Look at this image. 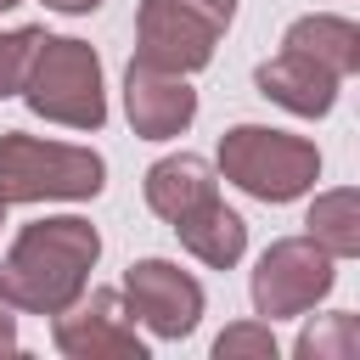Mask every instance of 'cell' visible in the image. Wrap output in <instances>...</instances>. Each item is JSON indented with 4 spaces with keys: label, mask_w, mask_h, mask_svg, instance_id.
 I'll return each instance as SVG.
<instances>
[{
    "label": "cell",
    "mask_w": 360,
    "mask_h": 360,
    "mask_svg": "<svg viewBox=\"0 0 360 360\" xmlns=\"http://www.w3.org/2000/svg\"><path fill=\"white\" fill-rule=\"evenodd\" d=\"M174 236H180V248H186L191 259H202L208 270H231V264L248 253V219H242L236 208H225L219 197L186 208V214L174 219Z\"/></svg>",
    "instance_id": "11"
},
{
    "label": "cell",
    "mask_w": 360,
    "mask_h": 360,
    "mask_svg": "<svg viewBox=\"0 0 360 360\" xmlns=\"http://www.w3.org/2000/svg\"><path fill=\"white\" fill-rule=\"evenodd\" d=\"M276 332L270 321H236L214 338V360H276Z\"/></svg>",
    "instance_id": "16"
},
{
    "label": "cell",
    "mask_w": 360,
    "mask_h": 360,
    "mask_svg": "<svg viewBox=\"0 0 360 360\" xmlns=\"http://www.w3.org/2000/svg\"><path fill=\"white\" fill-rule=\"evenodd\" d=\"M22 101L45 124L101 129L107 124V84H101L96 45H84L73 34H45L39 51H34V68L22 79Z\"/></svg>",
    "instance_id": "4"
},
{
    "label": "cell",
    "mask_w": 360,
    "mask_h": 360,
    "mask_svg": "<svg viewBox=\"0 0 360 360\" xmlns=\"http://www.w3.org/2000/svg\"><path fill=\"white\" fill-rule=\"evenodd\" d=\"M338 287V259L309 242V236H281L259 253L253 276H248V292H253V315L259 321H287V315H304L315 309L326 292Z\"/></svg>",
    "instance_id": "6"
},
{
    "label": "cell",
    "mask_w": 360,
    "mask_h": 360,
    "mask_svg": "<svg viewBox=\"0 0 360 360\" xmlns=\"http://www.w3.org/2000/svg\"><path fill=\"white\" fill-rule=\"evenodd\" d=\"M236 0H141L135 11V62L197 73L214 62L219 34L231 28Z\"/></svg>",
    "instance_id": "5"
},
{
    "label": "cell",
    "mask_w": 360,
    "mask_h": 360,
    "mask_svg": "<svg viewBox=\"0 0 360 360\" xmlns=\"http://www.w3.org/2000/svg\"><path fill=\"white\" fill-rule=\"evenodd\" d=\"M0 354H17V309L0 298Z\"/></svg>",
    "instance_id": "18"
},
{
    "label": "cell",
    "mask_w": 360,
    "mask_h": 360,
    "mask_svg": "<svg viewBox=\"0 0 360 360\" xmlns=\"http://www.w3.org/2000/svg\"><path fill=\"white\" fill-rule=\"evenodd\" d=\"M101 259V236L79 214H45L17 231V242L0 259V298L17 315H56L68 309Z\"/></svg>",
    "instance_id": "1"
},
{
    "label": "cell",
    "mask_w": 360,
    "mask_h": 360,
    "mask_svg": "<svg viewBox=\"0 0 360 360\" xmlns=\"http://www.w3.org/2000/svg\"><path fill=\"white\" fill-rule=\"evenodd\" d=\"M141 191H146V208H152L158 219H169V225H174L186 208H197V202L219 197V180H214V169H208L202 158L174 152V158H158V163L146 169Z\"/></svg>",
    "instance_id": "12"
},
{
    "label": "cell",
    "mask_w": 360,
    "mask_h": 360,
    "mask_svg": "<svg viewBox=\"0 0 360 360\" xmlns=\"http://www.w3.org/2000/svg\"><path fill=\"white\" fill-rule=\"evenodd\" d=\"M219 174L259 202H292L321 180V152L270 124H231L219 135Z\"/></svg>",
    "instance_id": "3"
},
{
    "label": "cell",
    "mask_w": 360,
    "mask_h": 360,
    "mask_svg": "<svg viewBox=\"0 0 360 360\" xmlns=\"http://www.w3.org/2000/svg\"><path fill=\"white\" fill-rule=\"evenodd\" d=\"M304 225H309L304 236L321 242L338 264L354 259V253H360V191H354V186H332V191H321V197L309 202Z\"/></svg>",
    "instance_id": "14"
},
{
    "label": "cell",
    "mask_w": 360,
    "mask_h": 360,
    "mask_svg": "<svg viewBox=\"0 0 360 360\" xmlns=\"http://www.w3.org/2000/svg\"><path fill=\"white\" fill-rule=\"evenodd\" d=\"M298 360H354L360 354V321L349 309H332V315H315L298 343H292Z\"/></svg>",
    "instance_id": "15"
},
{
    "label": "cell",
    "mask_w": 360,
    "mask_h": 360,
    "mask_svg": "<svg viewBox=\"0 0 360 360\" xmlns=\"http://www.w3.org/2000/svg\"><path fill=\"white\" fill-rule=\"evenodd\" d=\"M39 39H45V28H6L0 34V96H22V79L34 68Z\"/></svg>",
    "instance_id": "17"
},
{
    "label": "cell",
    "mask_w": 360,
    "mask_h": 360,
    "mask_svg": "<svg viewBox=\"0 0 360 360\" xmlns=\"http://www.w3.org/2000/svg\"><path fill=\"white\" fill-rule=\"evenodd\" d=\"M45 6H51V11H62V17H90L101 0H45Z\"/></svg>",
    "instance_id": "19"
},
{
    "label": "cell",
    "mask_w": 360,
    "mask_h": 360,
    "mask_svg": "<svg viewBox=\"0 0 360 360\" xmlns=\"http://www.w3.org/2000/svg\"><path fill=\"white\" fill-rule=\"evenodd\" d=\"M124 309L152 332V338H169V343H180V338H191L197 332V321H202V281L191 276V270H180V264H169V259H135L129 270H124Z\"/></svg>",
    "instance_id": "8"
},
{
    "label": "cell",
    "mask_w": 360,
    "mask_h": 360,
    "mask_svg": "<svg viewBox=\"0 0 360 360\" xmlns=\"http://www.w3.org/2000/svg\"><path fill=\"white\" fill-rule=\"evenodd\" d=\"M6 208H11V202H6V197H0V225H6Z\"/></svg>",
    "instance_id": "20"
},
{
    "label": "cell",
    "mask_w": 360,
    "mask_h": 360,
    "mask_svg": "<svg viewBox=\"0 0 360 360\" xmlns=\"http://www.w3.org/2000/svg\"><path fill=\"white\" fill-rule=\"evenodd\" d=\"M11 6H22V0H0V11H11Z\"/></svg>",
    "instance_id": "21"
},
{
    "label": "cell",
    "mask_w": 360,
    "mask_h": 360,
    "mask_svg": "<svg viewBox=\"0 0 360 360\" xmlns=\"http://www.w3.org/2000/svg\"><path fill=\"white\" fill-rule=\"evenodd\" d=\"M51 343L68 360H146V343L135 338V315L124 309V292L84 287L68 309L51 315Z\"/></svg>",
    "instance_id": "7"
},
{
    "label": "cell",
    "mask_w": 360,
    "mask_h": 360,
    "mask_svg": "<svg viewBox=\"0 0 360 360\" xmlns=\"http://www.w3.org/2000/svg\"><path fill=\"white\" fill-rule=\"evenodd\" d=\"M253 84H259L264 101L287 107L292 118H326V112L338 107V84H343V79L326 73L321 62L298 56V51H276L270 62L253 68Z\"/></svg>",
    "instance_id": "10"
},
{
    "label": "cell",
    "mask_w": 360,
    "mask_h": 360,
    "mask_svg": "<svg viewBox=\"0 0 360 360\" xmlns=\"http://www.w3.org/2000/svg\"><path fill=\"white\" fill-rule=\"evenodd\" d=\"M124 118L141 141H174L197 118V90L186 84V73L129 62L124 68Z\"/></svg>",
    "instance_id": "9"
},
{
    "label": "cell",
    "mask_w": 360,
    "mask_h": 360,
    "mask_svg": "<svg viewBox=\"0 0 360 360\" xmlns=\"http://www.w3.org/2000/svg\"><path fill=\"white\" fill-rule=\"evenodd\" d=\"M281 51H298V56L321 62V68L338 73V79L360 73V28H354L349 17H338V11H309V17H298V22L281 34Z\"/></svg>",
    "instance_id": "13"
},
{
    "label": "cell",
    "mask_w": 360,
    "mask_h": 360,
    "mask_svg": "<svg viewBox=\"0 0 360 360\" xmlns=\"http://www.w3.org/2000/svg\"><path fill=\"white\" fill-rule=\"evenodd\" d=\"M107 186V158L96 146L45 141L28 129L0 135V197L6 202H90Z\"/></svg>",
    "instance_id": "2"
}]
</instances>
